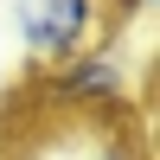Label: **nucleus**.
Wrapping results in <instances>:
<instances>
[{
    "label": "nucleus",
    "mask_w": 160,
    "mask_h": 160,
    "mask_svg": "<svg viewBox=\"0 0 160 160\" xmlns=\"http://www.w3.org/2000/svg\"><path fill=\"white\" fill-rule=\"evenodd\" d=\"M135 90H141V77L122 64V51H115V45H90L83 58H71L64 71H51V102H58V109L122 115Z\"/></svg>",
    "instance_id": "nucleus-2"
},
{
    "label": "nucleus",
    "mask_w": 160,
    "mask_h": 160,
    "mask_svg": "<svg viewBox=\"0 0 160 160\" xmlns=\"http://www.w3.org/2000/svg\"><path fill=\"white\" fill-rule=\"evenodd\" d=\"M13 19H19L26 64L45 77L64 71L71 58H83L90 45H102V26H115L102 0H19Z\"/></svg>",
    "instance_id": "nucleus-1"
},
{
    "label": "nucleus",
    "mask_w": 160,
    "mask_h": 160,
    "mask_svg": "<svg viewBox=\"0 0 160 160\" xmlns=\"http://www.w3.org/2000/svg\"><path fill=\"white\" fill-rule=\"evenodd\" d=\"M0 160H7V148H0Z\"/></svg>",
    "instance_id": "nucleus-4"
},
{
    "label": "nucleus",
    "mask_w": 160,
    "mask_h": 160,
    "mask_svg": "<svg viewBox=\"0 0 160 160\" xmlns=\"http://www.w3.org/2000/svg\"><path fill=\"white\" fill-rule=\"evenodd\" d=\"M102 7H109V13H115V0H102Z\"/></svg>",
    "instance_id": "nucleus-3"
}]
</instances>
